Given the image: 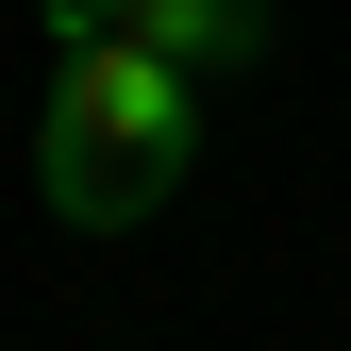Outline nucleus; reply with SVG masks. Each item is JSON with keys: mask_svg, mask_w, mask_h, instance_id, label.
I'll return each instance as SVG.
<instances>
[{"mask_svg": "<svg viewBox=\"0 0 351 351\" xmlns=\"http://www.w3.org/2000/svg\"><path fill=\"white\" fill-rule=\"evenodd\" d=\"M201 151V84L134 51V34H84V51L51 67V117H34V167H51V217H84V234H117V217H151L167 184H184Z\"/></svg>", "mask_w": 351, "mask_h": 351, "instance_id": "f257e3e1", "label": "nucleus"}, {"mask_svg": "<svg viewBox=\"0 0 351 351\" xmlns=\"http://www.w3.org/2000/svg\"><path fill=\"white\" fill-rule=\"evenodd\" d=\"M34 17H51V51H84V34H117L134 0H34Z\"/></svg>", "mask_w": 351, "mask_h": 351, "instance_id": "7ed1b4c3", "label": "nucleus"}, {"mask_svg": "<svg viewBox=\"0 0 351 351\" xmlns=\"http://www.w3.org/2000/svg\"><path fill=\"white\" fill-rule=\"evenodd\" d=\"M117 34H134V51H167L184 84H217V67H268V51H285V17H268V0H134Z\"/></svg>", "mask_w": 351, "mask_h": 351, "instance_id": "f03ea898", "label": "nucleus"}]
</instances>
